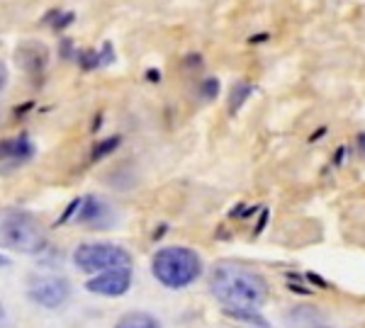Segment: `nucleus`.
Returning a JSON list of instances; mask_svg holds the SVG:
<instances>
[{"label":"nucleus","instance_id":"nucleus-3","mask_svg":"<svg viewBox=\"0 0 365 328\" xmlns=\"http://www.w3.org/2000/svg\"><path fill=\"white\" fill-rule=\"evenodd\" d=\"M0 243L20 253H39L46 243L44 228L32 214L13 212L0 219Z\"/></svg>","mask_w":365,"mask_h":328},{"label":"nucleus","instance_id":"nucleus-2","mask_svg":"<svg viewBox=\"0 0 365 328\" xmlns=\"http://www.w3.org/2000/svg\"><path fill=\"white\" fill-rule=\"evenodd\" d=\"M154 277L168 290H182L202 275V260L192 248L185 245H166L151 260Z\"/></svg>","mask_w":365,"mask_h":328},{"label":"nucleus","instance_id":"nucleus-11","mask_svg":"<svg viewBox=\"0 0 365 328\" xmlns=\"http://www.w3.org/2000/svg\"><path fill=\"white\" fill-rule=\"evenodd\" d=\"M0 316H3V304H0Z\"/></svg>","mask_w":365,"mask_h":328},{"label":"nucleus","instance_id":"nucleus-9","mask_svg":"<svg viewBox=\"0 0 365 328\" xmlns=\"http://www.w3.org/2000/svg\"><path fill=\"white\" fill-rule=\"evenodd\" d=\"M5 83H8V66L0 61V90L5 88Z\"/></svg>","mask_w":365,"mask_h":328},{"label":"nucleus","instance_id":"nucleus-1","mask_svg":"<svg viewBox=\"0 0 365 328\" xmlns=\"http://www.w3.org/2000/svg\"><path fill=\"white\" fill-rule=\"evenodd\" d=\"M210 287L212 295L234 314H253L256 309H261L268 295V285L261 277V273L239 265V263L217 265L212 273Z\"/></svg>","mask_w":365,"mask_h":328},{"label":"nucleus","instance_id":"nucleus-4","mask_svg":"<svg viewBox=\"0 0 365 328\" xmlns=\"http://www.w3.org/2000/svg\"><path fill=\"white\" fill-rule=\"evenodd\" d=\"M73 263L83 273H108L120 268H132V255L115 243H83L76 248Z\"/></svg>","mask_w":365,"mask_h":328},{"label":"nucleus","instance_id":"nucleus-5","mask_svg":"<svg viewBox=\"0 0 365 328\" xmlns=\"http://www.w3.org/2000/svg\"><path fill=\"white\" fill-rule=\"evenodd\" d=\"M71 287L63 277H56V275H46V277L34 280L32 287H29V297L32 302L42 304L46 309H56L61 307L63 302L68 300Z\"/></svg>","mask_w":365,"mask_h":328},{"label":"nucleus","instance_id":"nucleus-7","mask_svg":"<svg viewBox=\"0 0 365 328\" xmlns=\"http://www.w3.org/2000/svg\"><path fill=\"white\" fill-rule=\"evenodd\" d=\"M34 154V146L27 137H13L0 142V161L22 163Z\"/></svg>","mask_w":365,"mask_h":328},{"label":"nucleus","instance_id":"nucleus-8","mask_svg":"<svg viewBox=\"0 0 365 328\" xmlns=\"http://www.w3.org/2000/svg\"><path fill=\"white\" fill-rule=\"evenodd\" d=\"M115 328H161V324H158V321L151 314L132 312V314L122 316V319L117 321Z\"/></svg>","mask_w":365,"mask_h":328},{"label":"nucleus","instance_id":"nucleus-10","mask_svg":"<svg viewBox=\"0 0 365 328\" xmlns=\"http://www.w3.org/2000/svg\"><path fill=\"white\" fill-rule=\"evenodd\" d=\"M0 265H10V260L5 255H0Z\"/></svg>","mask_w":365,"mask_h":328},{"label":"nucleus","instance_id":"nucleus-6","mask_svg":"<svg viewBox=\"0 0 365 328\" xmlns=\"http://www.w3.org/2000/svg\"><path fill=\"white\" fill-rule=\"evenodd\" d=\"M129 287H132V268H120V270L100 273L86 285V290L103 297H122Z\"/></svg>","mask_w":365,"mask_h":328}]
</instances>
